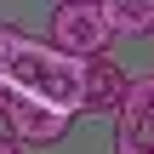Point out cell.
<instances>
[{"instance_id":"3957f363","label":"cell","mask_w":154,"mask_h":154,"mask_svg":"<svg viewBox=\"0 0 154 154\" xmlns=\"http://www.w3.org/2000/svg\"><path fill=\"white\" fill-rule=\"evenodd\" d=\"M69 120H74V109L51 103V97H40V91H23V86H17L11 109L0 114V126H6V131H17L29 149H57V143L69 137Z\"/></svg>"},{"instance_id":"ba28073f","label":"cell","mask_w":154,"mask_h":154,"mask_svg":"<svg viewBox=\"0 0 154 154\" xmlns=\"http://www.w3.org/2000/svg\"><path fill=\"white\" fill-rule=\"evenodd\" d=\"M23 149H29V143H23L17 131H0V154H23Z\"/></svg>"},{"instance_id":"277c9868","label":"cell","mask_w":154,"mask_h":154,"mask_svg":"<svg viewBox=\"0 0 154 154\" xmlns=\"http://www.w3.org/2000/svg\"><path fill=\"white\" fill-rule=\"evenodd\" d=\"M114 154H154V74H131V91L114 114Z\"/></svg>"},{"instance_id":"6da1fadb","label":"cell","mask_w":154,"mask_h":154,"mask_svg":"<svg viewBox=\"0 0 154 154\" xmlns=\"http://www.w3.org/2000/svg\"><path fill=\"white\" fill-rule=\"evenodd\" d=\"M6 74H11L23 91H40V97H51V103H63V109L86 114V57L63 51L57 40H23Z\"/></svg>"},{"instance_id":"5b68a950","label":"cell","mask_w":154,"mask_h":154,"mask_svg":"<svg viewBox=\"0 0 154 154\" xmlns=\"http://www.w3.org/2000/svg\"><path fill=\"white\" fill-rule=\"evenodd\" d=\"M126 91H131V74L114 63V51H97V57H86V114H120V103H126Z\"/></svg>"},{"instance_id":"7a4b0ae2","label":"cell","mask_w":154,"mask_h":154,"mask_svg":"<svg viewBox=\"0 0 154 154\" xmlns=\"http://www.w3.org/2000/svg\"><path fill=\"white\" fill-rule=\"evenodd\" d=\"M51 40L74 57H97L114 40V23L103 17V0H57L51 6Z\"/></svg>"},{"instance_id":"52a82bcc","label":"cell","mask_w":154,"mask_h":154,"mask_svg":"<svg viewBox=\"0 0 154 154\" xmlns=\"http://www.w3.org/2000/svg\"><path fill=\"white\" fill-rule=\"evenodd\" d=\"M23 40H29V34H23L17 23H0V74L11 69V57H17V46H23Z\"/></svg>"},{"instance_id":"8992f818","label":"cell","mask_w":154,"mask_h":154,"mask_svg":"<svg viewBox=\"0 0 154 154\" xmlns=\"http://www.w3.org/2000/svg\"><path fill=\"white\" fill-rule=\"evenodd\" d=\"M114 34H154V0H103Z\"/></svg>"}]
</instances>
